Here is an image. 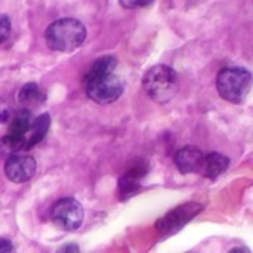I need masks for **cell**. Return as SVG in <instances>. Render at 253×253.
Returning <instances> with one entry per match:
<instances>
[{
	"label": "cell",
	"mask_w": 253,
	"mask_h": 253,
	"mask_svg": "<svg viewBox=\"0 0 253 253\" xmlns=\"http://www.w3.org/2000/svg\"><path fill=\"white\" fill-rule=\"evenodd\" d=\"M86 39L84 25L74 18H62L52 22L44 33L46 44L52 50L73 52L83 44Z\"/></svg>",
	"instance_id": "1"
},
{
	"label": "cell",
	"mask_w": 253,
	"mask_h": 253,
	"mask_svg": "<svg viewBox=\"0 0 253 253\" xmlns=\"http://www.w3.org/2000/svg\"><path fill=\"white\" fill-rule=\"evenodd\" d=\"M142 86L153 101L159 104H166L176 95L179 89V80L176 71L172 67L160 64L151 67L145 73L142 79Z\"/></svg>",
	"instance_id": "2"
},
{
	"label": "cell",
	"mask_w": 253,
	"mask_h": 253,
	"mask_svg": "<svg viewBox=\"0 0 253 253\" xmlns=\"http://www.w3.org/2000/svg\"><path fill=\"white\" fill-rule=\"evenodd\" d=\"M252 87V76L246 68L227 67L222 68L216 77V89L222 99L242 104L246 101Z\"/></svg>",
	"instance_id": "3"
},
{
	"label": "cell",
	"mask_w": 253,
	"mask_h": 253,
	"mask_svg": "<svg viewBox=\"0 0 253 253\" xmlns=\"http://www.w3.org/2000/svg\"><path fill=\"white\" fill-rule=\"evenodd\" d=\"M86 95L96 104L107 105L120 98L125 90L123 80L114 74H99V76H84Z\"/></svg>",
	"instance_id": "4"
},
{
	"label": "cell",
	"mask_w": 253,
	"mask_h": 253,
	"mask_svg": "<svg viewBox=\"0 0 253 253\" xmlns=\"http://www.w3.org/2000/svg\"><path fill=\"white\" fill-rule=\"evenodd\" d=\"M83 208L82 205L71 197L58 200L50 211V219L52 222L64 230V231H74L77 230L83 222Z\"/></svg>",
	"instance_id": "5"
},
{
	"label": "cell",
	"mask_w": 253,
	"mask_h": 253,
	"mask_svg": "<svg viewBox=\"0 0 253 253\" xmlns=\"http://www.w3.org/2000/svg\"><path fill=\"white\" fill-rule=\"evenodd\" d=\"M36 166V160L31 156L12 154L4 163V173L9 181L15 184H24L34 176Z\"/></svg>",
	"instance_id": "6"
},
{
	"label": "cell",
	"mask_w": 253,
	"mask_h": 253,
	"mask_svg": "<svg viewBox=\"0 0 253 253\" xmlns=\"http://www.w3.org/2000/svg\"><path fill=\"white\" fill-rule=\"evenodd\" d=\"M200 209H202V206H199L196 203H188V205L179 206L175 211L169 212L160 222H157V228L165 233H173V231L179 230L181 227H184V224L188 222L193 216H196V213Z\"/></svg>",
	"instance_id": "7"
},
{
	"label": "cell",
	"mask_w": 253,
	"mask_h": 253,
	"mask_svg": "<svg viewBox=\"0 0 253 253\" xmlns=\"http://www.w3.org/2000/svg\"><path fill=\"white\" fill-rule=\"evenodd\" d=\"M203 153L196 147H184L175 154V165L181 173H197L202 170Z\"/></svg>",
	"instance_id": "8"
},
{
	"label": "cell",
	"mask_w": 253,
	"mask_h": 253,
	"mask_svg": "<svg viewBox=\"0 0 253 253\" xmlns=\"http://www.w3.org/2000/svg\"><path fill=\"white\" fill-rule=\"evenodd\" d=\"M49 126H50V117L47 113L36 117L30 125L28 132L24 136V150H30L36 144H39L44 138V135L47 133Z\"/></svg>",
	"instance_id": "9"
},
{
	"label": "cell",
	"mask_w": 253,
	"mask_h": 253,
	"mask_svg": "<svg viewBox=\"0 0 253 253\" xmlns=\"http://www.w3.org/2000/svg\"><path fill=\"white\" fill-rule=\"evenodd\" d=\"M230 166V159L221 153H209L208 156L203 157V165H202V173L206 178L215 179L219 175H222Z\"/></svg>",
	"instance_id": "10"
},
{
	"label": "cell",
	"mask_w": 253,
	"mask_h": 253,
	"mask_svg": "<svg viewBox=\"0 0 253 253\" xmlns=\"http://www.w3.org/2000/svg\"><path fill=\"white\" fill-rule=\"evenodd\" d=\"M46 99L44 90L37 83H27L21 87L18 93V101L24 110H33L42 105Z\"/></svg>",
	"instance_id": "11"
},
{
	"label": "cell",
	"mask_w": 253,
	"mask_h": 253,
	"mask_svg": "<svg viewBox=\"0 0 253 253\" xmlns=\"http://www.w3.org/2000/svg\"><path fill=\"white\" fill-rule=\"evenodd\" d=\"M145 175V168L142 166H133L130 170H127L122 178H120V191L122 194H129L133 193L138 185L139 181L142 179V176Z\"/></svg>",
	"instance_id": "12"
},
{
	"label": "cell",
	"mask_w": 253,
	"mask_h": 253,
	"mask_svg": "<svg viewBox=\"0 0 253 253\" xmlns=\"http://www.w3.org/2000/svg\"><path fill=\"white\" fill-rule=\"evenodd\" d=\"M31 122L33 120L30 117V111L28 110H19L9 125V135H15V136H19L24 139L25 133L30 129Z\"/></svg>",
	"instance_id": "13"
},
{
	"label": "cell",
	"mask_w": 253,
	"mask_h": 253,
	"mask_svg": "<svg viewBox=\"0 0 253 253\" xmlns=\"http://www.w3.org/2000/svg\"><path fill=\"white\" fill-rule=\"evenodd\" d=\"M117 67V59L116 56H111V55H107V56H101L98 58L90 70L87 71L86 76H99V74H108V73H114Z\"/></svg>",
	"instance_id": "14"
},
{
	"label": "cell",
	"mask_w": 253,
	"mask_h": 253,
	"mask_svg": "<svg viewBox=\"0 0 253 253\" xmlns=\"http://www.w3.org/2000/svg\"><path fill=\"white\" fill-rule=\"evenodd\" d=\"M21 150H24V139L15 135H6L0 139V154H18Z\"/></svg>",
	"instance_id": "15"
},
{
	"label": "cell",
	"mask_w": 253,
	"mask_h": 253,
	"mask_svg": "<svg viewBox=\"0 0 253 253\" xmlns=\"http://www.w3.org/2000/svg\"><path fill=\"white\" fill-rule=\"evenodd\" d=\"M10 30H12L10 19L6 15L0 13V44L7 40V37L10 36Z\"/></svg>",
	"instance_id": "16"
},
{
	"label": "cell",
	"mask_w": 253,
	"mask_h": 253,
	"mask_svg": "<svg viewBox=\"0 0 253 253\" xmlns=\"http://www.w3.org/2000/svg\"><path fill=\"white\" fill-rule=\"evenodd\" d=\"M151 1L153 0H120L122 6H125L127 9H133V7H138V6H147Z\"/></svg>",
	"instance_id": "17"
},
{
	"label": "cell",
	"mask_w": 253,
	"mask_h": 253,
	"mask_svg": "<svg viewBox=\"0 0 253 253\" xmlns=\"http://www.w3.org/2000/svg\"><path fill=\"white\" fill-rule=\"evenodd\" d=\"M0 253H15V248L10 240L0 237Z\"/></svg>",
	"instance_id": "18"
},
{
	"label": "cell",
	"mask_w": 253,
	"mask_h": 253,
	"mask_svg": "<svg viewBox=\"0 0 253 253\" xmlns=\"http://www.w3.org/2000/svg\"><path fill=\"white\" fill-rule=\"evenodd\" d=\"M56 253H80V249H79V246H77V245H74V243H68V245H64L62 248H59Z\"/></svg>",
	"instance_id": "19"
},
{
	"label": "cell",
	"mask_w": 253,
	"mask_h": 253,
	"mask_svg": "<svg viewBox=\"0 0 253 253\" xmlns=\"http://www.w3.org/2000/svg\"><path fill=\"white\" fill-rule=\"evenodd\" d=\"M230 253H251L246 248H236V249H233Z\"/></svg>",
	"instance_id": "20"
}]
</instances>
